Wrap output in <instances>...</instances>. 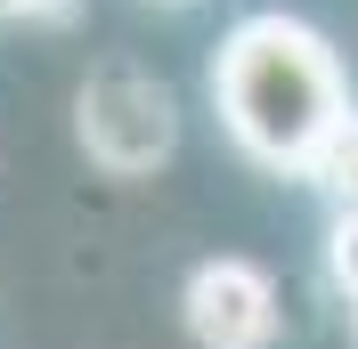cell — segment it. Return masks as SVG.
Masks as SVG:
<instances>
[{"label": "cell", "mask_w": 358, "mask_h": 349, "mask_svg": "<svg viewBox=\"0 0 358 349\" xmlns=\"http://www.w3.org/2000/svg\"><path fill=\"white\" fill-rule=\"evenodd\" d=\"M179 317L196 333V349H277V284L252 260H203L179 292Z\"/></svg>", "instance_id": "3"}, {"label": "cell", "mask_w": 358, "mask_h": 349, "mask_svg": "<svg viewBox=\"0 0 358 349\" xmlns=\"http://www.w3.org/2000/svg\"><path fill=\"white\" fill-rule=\"evenodd\" d=\"M212 106L245 163L310 171L317 138L350 114V82L317 24L285 17V8H252L228 24L220 57H212Z\"/></svg>", "instance_id": "1"}, {"label": "cell", "mask_w": 358, "mask_h": 349, "mask_svg": "<svg viewBox=\"0 0 358 349\" xmlns=\"http://www.w3.org/2000/svg\"><path fill=\"white\" fill-rule=\"evenodd\" d=\"M301 179H310L334 211H358V114H342L334 131L317 138V154H310V171H301Z\"/></svg>", "instance_id": "4"}, {"label": "cell", "mask_w": 358, "mask_h": 349, "mask_svg": "<svg viewBox=\"0 0 358 349\" xmlns=\"http://www.w3.org/2000/svg\"><path fill=\"white\" fill-rule=\"evenodd\" d=\"M326 268H334V284L358 301V211H334V236H326Z\"/></svg>", "instance_id": "5"}, {"label": "cell", "mask_w": 358, "mask_h": 349, "mask_svg": "<svg viewBox=\"0 0 358 349\" xmlns=\"http://www.w3.org/2000/svg\"><path fill=\"white\" fill-rule=\"evenodd\" d=\"M73 131H82L90 163L114 179H138L155 171L163 154L179 147V114H171V89L138 66H98L73 98Z\"/></svg>", "instance_id": "2"}, {"label": "cell", "mask_w": 358, "mask_h": 349, "mask_svg": "<svg viewBox=\"0 0 358 349\" xmlns=\"http://www.w3.org/2000/svg\"><path fill=\"white\" fill-rule=\"evenodd\" d=\"M0 17H24V24H66L73 0H0Z\"/></svg>", "instance_id": "6"}]
</instances>
